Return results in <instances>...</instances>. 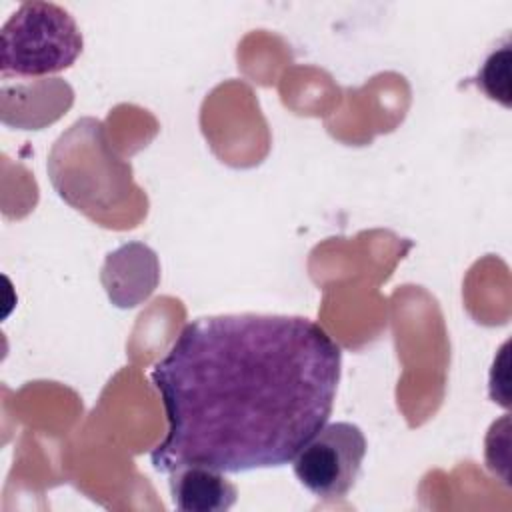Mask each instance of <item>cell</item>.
I'll list each match as a JSON object with an SVG mask.
<instances>
[{"label":"cell","mask_w":512,"mask_h":512,"mask_svg":"<svg viewBox=\"0 0 512 512\" xmlns=\"http://www.w3.org/2000/svg\"><path fill=\"white\" fill-rule=\"evenodd\" d=\"M160 278L154 250L142 242H130L108 254L102 268V282L108 298L120 308H132L146 300Z\"/></svg>","instance_id":"5b68a950"},{"label":"cell","mask_w":512,"mask_h":512,"mask_svg":"<svg viewBox=\"0 0 512 512\" xmlns=\"http://www.w3.org/2000/svg\"><path fill=\"white\" fill-rule=\"evenodd\" d=\"M476 84L488 98L510 106V44H504L486 58Z\"/></svg>","instance_id":"52a82bcc"},{"label":"cell","mask_w":512,"mask_h":512,"mask_svg":"<svg viewBox=\"0 0 512 512\" xmlns=\"http://www.w3.org/2000/svg\"><path fill=\"white\" fill-rule=\"evenodd\" d=\"M74 16L52 2H24L0 32L2 78H44L70 68L82 54Z\"/></svg>","instance_id":"7a4b0ae2"},{"label":"cell","mask_w":512,"mask_h":512,"mask_svg":"<svg viewBox=\"0 0 512 512\" xmlns=\"http://www.w3.org/2000/svg\"><path fill=\"white\" fill-rule=\"evenodd\" d=\"M342 350L314 320L220 314L188 322L150 372L166 436L154 470L284 466L328 422Z\"/></svg>","instance_id":"6da1fadb"},{"label":"cell","mask_w":512,"mask_h":512,"mask_svg":"<svg viewBox=\"0 0 512 512\" xmlns=\"http://www.w3.org/2000/svg\"><path fill=\"white\" fill-rule=\"evenodd\" d=\"M74 102L72 86L62 78L10 82L2 78L0 118L6 126L40 130L56 122Z\"/></svg>","instance_id":"277c9868"},{"label":"cell","mask_w":512,"mask_h":512,"mask_svg":"<svg viewBox=\"0 0 512 512\" xmlns=\"http://www.w3.org/2000/svg\"><path fill=\"white\" fill-rule=\"evenodd\" d=\"M170 494L180 512H226L238 498L236 486L222 470L200 464L170 472Z\"/></svg>","instance_id":"8992f818"},{"label":"cell","mask_w":512,"mask_h":512,"mask_svg":"<svg viewBox=\"0 0 512 512\" xmlns=\"http://www.w3.org/2000/svg\"><path fill=\"white\" fill-rule=\"evenodd\" d=\"M366 456L364 432L352 422L324 424L294 456V474L316 498H344Z\"/></svg>","instance_id":"3957f363"}]
</instances>
